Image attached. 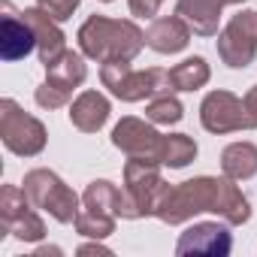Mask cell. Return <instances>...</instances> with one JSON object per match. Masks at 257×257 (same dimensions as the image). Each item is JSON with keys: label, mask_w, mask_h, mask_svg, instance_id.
I'll list each match as a JSON object with an SVG mask.
<instances>
[{"label": "cell", "mask_w": 257, "mask_h": 257, "mask_svg": "<svg viewBox=\"0 0 257 257\" xmlns=\"http://www.w3.org/2000/svg\"><path fill=\"white\" fill-rule=\"evenodd\" d=\"M197 212H215L227 224H245L251 218L248 200L242 197V191L227 176L224 179L200 176V179H191V182L170 188L155 215L164 224H182Z\"/></svg>", "instance_id": "1"}, {"label": "cell", "mask_w": 257, "mask_h": 257, "mask_svg": "<svg viewBox=\"0 0 257 257\" xmlns=\"http://www.w3.org/2000/svg\"><path fill=\"white\" fill-rule=\"evenodd\" d=\"M79 49L106 64V61H134L143 46H146V34L134 25V22H121V19H106V16H91L82 28H79Z\"/></svg>", "instance_id": "2"}, {"label": "cell", "mask_w": 257, "mask_h": 257, "mask_svg": "<svg viewBox=\"0 0 257 257\" xmlns=\"http://www.w3.org/2000/svg\"><path fill=\"white\" fill-rule=\"evenodd\" d=\"M170 185L161 179L158 161L131 158L124 167V191H118V218L155 215Z\"/></svg>", "instance_id": "3"}, {"label": "cell", "mask_w": 257, "mask_h": 257, "mask_svg": "<svg viewBox=\"0 0 257 257\" xmlns=\"http://www.w3.org/2000/svg\"><path fill=\"white\" fill-rule=\"evenodd\" d=\"M100 79L124 103H140L170 91V70H134L131 61H106L100 67Z\"/></svg>", "instance_id": "4"}, {"label": "cell", "mask_w": 257, "mask_h": 257, "mask_svg": "<svg viewBox=\"0 0 257 257\" xmlns=\"http://www.w3.org/2000/svg\"><path fill=\"white\" fill-rule=\"evenodd\" d=\"M25 194L31 197V203L43 212H49L55 221L61 224H73L79 215V197L73 194V188H67L52 170H31L25 176Z\"/></svg>", "instance_id": "5"}, {"label": "cell", "mask_w": 257, "mask_h": 257, "mask_svg": "<svg viewBox=\"0 0 257 257\" xmlns=\"http://www.w3.org/2000/svg\"><path fill=\"white\" fill-rule=\"evenodd\" d=\"M118 218V188L112 182H91L82 194V209L76 215V230L91 239H106Z\"/></svg>", "instance_id": "6"}, {"label": "cell", "mask_w": 257, "mask_h": 257, "mask_svg": "<svg viewBox=\"0 0 257 257\" xmlns=\"http://www.w3.org/2000/svg\"><path fill=\"white\" fill-rule=\"evenodd\" d=\"M0 140L13 155L34 158L46 149V127L34 115H28L16 100L0 103Z\"/></svg>", "instance_id": "7"}, {"label": "cell", "mask_w": 257, "mask_h": 257, "mask_svg": "<svg viewBox=\"0 0 257 257\" xmlns=\"http://www.w3.org/2000/svg\"><path fill=\"white\" fill-rule=\"evenodd\" d=\"M85 76H88L85 61L76 52L67 49L55 64L46 67V82L34 94L37 106H43V109H61V106H67L70 97H73V91L85 82Z\"/></svg>", "instance_id": "8"}, {"label": "cell", "mask_w": 257, "mask_h": 257, "mask_svg": "<svg viewBox=\"0 0 257 257\" xmlns=\"http://www.w3.org/2000/svg\"><path fill=\"white\" fill-rule=\"evenodd\" d=\"M200 121L209 134H233V131H254L257 127V118L248 112L245 100H239L230 91L206 94L200 106Z\"/></svg>", "instance_id": "9"}, {"label": "cell", "mask_w": 257, "mask_h": 257, "mask_svg": "<svg viewBox=\"0 0 257 257\" xmlns=\"http://www.w3.org/2000/svg\"><path fill=\"white\" fill-rule=\"evenodd\" d=\"M34 209L37 206L31 203L25 188L7 185L0 191V227H4V233H13L16 239H25V242H40L46 236V227Z\"/></svg>", "instance_id": "10"}, {"label": "cell", "mask_w": 257, "mask_h": 257, "mask_svg": "<svg viewBox=\"0 0 257 257\" xmlns=\"http://www.w3.org/2000/svg\"><path fill=\"white\" fill-rule=\"evenodd\" d=\"M218 55L227 67L242 70L257 55V13L245 10L230 19V25L218 34Z\"/></svg>", "instance_id": "11"}, {"label": "cell", "mask_w": 257, "mask_h": 257, "mask_svg": "<svg viewBox=\"0 0 257 257\" xmlns=\"http://www.w3.org/2000/svg\"><path fill=\"white\" fill-rule=\"evenodd\" d=\"M112 146L121 149L127 158H146V161H158L161 164V152H164V137L155 131L152 124L140 121V118H121L112 131Z\"/></svg>", "instance_id": "12"}, {"label": "cell", "mask_w": 257, "mask_h": 257, "mask_svg": "<svg viewBox=\"0 0 257 257\" xmlns=\"http://www.w3.org/2000/svg\"><path fill=\"white\" fill-rule=\"evenodd\" d=\"M4 25H0V55L4 61H22L37 49V34L31 28V22L22 16H13V7L4 4Z\"/></svg>", "instance_id": "13"}, {"label": "cell", "mask_w": 257, "mask_h": 257, "mask_svg": "<svg viewBox=\"0 0 257 257\" xmlns=\"http://www.w3.org/2000/svg\"><path fill=\"white\" fill-rule=\"evenodd\" d=\"M230 248H233V239H230L227 227H221V224H194L182 233V239L176 245V254H182V257L185 254H218V257H224V254H230Z\"/></svg>", "instance_id": "14"}, {"label": "cell", "mask_w": 257, "mask_h": 257, "mask_svg": "<svg viewBox=\"0 0 257 257\" xmlns=\"http://www.w3.org/2000/svg\"><path fill=\"white\" fill-rule=\"evenodd\" d=\"M28 22H31V28H34V34H37V52H40V61L49 67V64H55L64 52H67V46H64V31L58 28V22L46 13V10H25L22 13Z\"/></svg>", "instance_id": "15"}, {"label": "cell", "mask_w": 257, "mask_h": 257, "mask_svg": "<svg viewBox=\"0 0 257 257\" xmlns=\"http://www.w3.org/2000/svg\"><path fill=\"white\" fill-rule=\"evenodd\" d=\"M224 7H227L224 0H179V4H176V16H179L194 34H200V37H215Z\"/></svg>", "instance_id": "16"}, {"label": "cell", "mask_w": 257, "mask_h": 257, "mask_svg": "<svg viewBox=\"0 0 257 257\" xmlns=\"http://www.w3.org/2000/svg\"><path fill=\"white\" fill-rule=\"evenodd\" d=\"M188 43H191V28H188L179 16L155 19L152 28L146 31V46L155 49V52H161V55H176V52H182Z\"/></svg>", "instance_id": "17"}, {"label": "cell", "mask_w": 257, "mask_h": 257, "mask_svg": "<svg viewBox=\"0 0 257 257\" xmlns=\"http://www.w3.org/2000/svg\"><path fill=\"white\" fill-rule=\"evenodd\" d=\"M109 118V100L100 91H82L70 106V121L82 134H97Z\"/></svg>", "instance_id": "18"}, {"label": "cell", "mask_w": 257, "mask_h": 257, "mask_svg": "<svg viewBox=\"0 0 257 257\" xmlns=\"http://www.w3.org/2000/svg\"><path fill=\"white\" fill-rule=\"evenodd\" d=\"M221 170L233 182H245L257 176V146L251 143H230L221 155Z\"/></svg>", "instance_id": "19"}, {"label": "cell", "mask_w": 257, "mask_h": 257, "mask_svg": "<svg viewBox=\"0 0 257 257\" xmlns=\"http://www.w3.org/2000/svg\"><path fill=\"white\" fill-rule=\"evenodd\" d=\"M209 82V64L203 58H188L170 70V91H197Z\"/></svg>", "instance_id": "20"}, {"label": "cell", "mask_w": 257, "mask_h": 257, "mask_svg": "<svg viewBox=\"0 0 257 257\" xmlns=\"http://www.w3.org/2000/svg\"><path fill=\"white\" fill-rule=\"evenodd\" d=\"M197 158V143L185 134H173V137H164V152H161V164L173 167V170H182L188 167L191 161Z\"/></svg>", "instance_id": "21"}, {"label": "cell", "mask_w": 257, "mask_h": 257, "mask_svg": "<svg viewBox=\"0 0 257 257\" xmlns=\"http://www.w3.org/2000/svg\"><path fill=\"white\" fill-rule=\"evenodd\" d=\"M182 112H185V109H182V103L173 97V91L152 97L149 106H146V118H149L152 124H176V121H182Z\"/></svg>", "instance_id": "22"}, {"label": "cell", "mask_w": 257, "mask_h": 257, "mask_svg": "<svg viewBox=\"0 0 257 257\" xmlns=\"http://www.w3.org/2000/svg\"><path fill=\"white\" fill-rule=\"evenodd\" d=\"M37 7L46 10L55 22H67L79 10V0H37Z\"/></svg>", "instance_id": "23"}, {"label": "cell", "mask_w": 257, "mask_h": 257, "mask_svg": "<svg viewBox=\"0 0 257 257\" xmlns=\"http://www.w3.org/2000/svg\"><path fill=\"white\" fill-rule=\"evenodd\" d=\"M161 4H164V0H127L131 13L140 16V19H155L158 10H161Z\"/></svg>", "instance_id": "24"}, {"label": "cell", "mask_w": 257, "mask_h": 257, "mask_svg": "<svg viewBox=\"0 0 257 257\" xmlns=\"http://www.w3.org/2000/svg\"><path fill=\"white\" fill-rule=\"evenodd\" d=\"M245 106H248V112H251V115L257 118V85H254V88H251V91L245 94Z\"/></svg>", "instance_id": "25"}, {"label": "cell", "mask_w": 257, "mask_h": 257, "mask_svg": "<svg viewBox=\"0 0 257 257\" xmlns=\"http://www.w3.org/2000/svg\"><path fill=\"white\" fill-rule=\"evenodd\" d=\"M224 4H242V0H224Z\"/></svg>", "instance_id": "26"}, {"label": "cell", "mask_w": 257, "mask_h": 257, "mask_svg": "<svg viewBox=\"0 0 257 257\" xmlns=\"http://www.w3.org/2000/svg\"><path fill=\"white\" fill-rule=\"evenodd\" d=\"M103 4H109V0H103Z\"/></svg>", "instance_id": "27"}]
</instances>
